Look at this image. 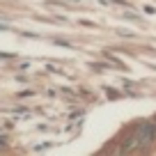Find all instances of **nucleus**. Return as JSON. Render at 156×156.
I'll use <instances>...</instances> for the list:
<instances>
[{
  "label": "nucleus",
  "instance_id": "nucleus-1",
  "mask_svg": "<svg viewBox=\"0 0 156 156\" xmlns=\"http://www.w3.org/2000/svg\"><path fill=\"white\" fill-rule=\"evenodd\" d=\"M133 138H136V142L140 147L151 145V142L156 140V122H142V124H138L136 131H133Z\"/></svg>",
  "mask_w": 156,
  "mask_h": 156
},
{
  "label": "nucleus",
  "instance_id": "nucleus-2",
  "mask_svg": "<svg viewBox=\"0 0 156 156\" xmlns=\"http://www.w3.org/2000/svg\"><path fill=\"white\" fill-rule=\"evenodd\" d=\"M154 122H156V119H154Z\"/></svg>",
  "mask_w": 156,
  "mask_h": 156
}]
</instances>
